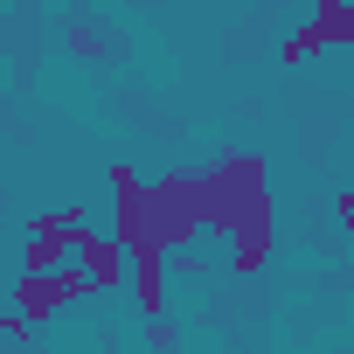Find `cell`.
Wrapping results in <instances>:
<instances>
[{
	"instance_id": "obj_1",
	"label": "cell",
	"mask_w": 354,
	"mask_h": 354,
	"mask_svg": "<svg viewBox=\"0 0 354 354\" xmlns=\"http://www.w3.org/2000/svg\"><path fill=\"white\" fill-rule=\"evenodd\" d=\"M202 195H209V236L230 243V271L257 278L271 264L278 243V216H271V181H264V160L250 153H223L202 174Z\"/></svg>"
},
{
	"instance_id": "obj_6",
	"label": "cell",
	"mask_w": 354,
	"mask_h": 354,
	"mask_svg": "<svg viewBox=\"0 0 354 354\" xmlns=\"http://www.w3.org/2000/svg\"><path fill=\"white\" fill-rule=\"evenodd\" d=\"M347 167H354V132H347Z\"/></svg>"
},
{
	"instance_id": "obj_4",
	"label": "cell",
	"mask_w": 354,
	"mask_h": 354,
	"mask_svg": "<svg viewBox=\"0 0 354 354\" xmlns=\"http://www.w3.org/2000/svg\"><path fill=\"white\" fill-rule=\"evenodd\" d=\"M70 264L91 278V292H125V250L111 230H77L70 236Z\"/></svg>"
},
{
	"instance_id": "obj_2",
	"label": "cell",
	"mask_w": 354,
	"mask_h": 354,
	"mask_svg": "<svg viewBox=\"0 0 354 354\" xmlns=\"http://www.w3.org/2000/svg\"><path fill=\"white\" fill-rule=\"evenodd\" d=\"M77 299H97V292H91V278H84L77 264H63V271H21V285H15V313H21L28 326L56 319V313H63V306H77Z\"/></svg>"
},
{
	"instance_id": "obj_5",
	"label": "cell",
	"mask_w": 354,
	"mask_h": 354,
	"mask_svg": "<svg viewBox=\"0 0 354 354\" xmlns=\"http://www.w3.org/2000/svg\"><path fill=\"white\" fill-rule=\"evenodd\" d=\"M0 340H28V319H21V313H8V306H0Z\"/></svg>"
},
{
	"instance_id": "obj_3",
	"label": "cell",
	"mask_w": 354,
	"mask_h": 354,
	"mask_svg": "<svg viewBox=\"0 0 354 354\" xmlns=\"http://www.w3.org/2000/svg\"><path fill=\"white\" fill-rule=\"evenodd\" d=\"M313 49H354V0H319V15L278 49V63H306Z\"/></svg>"
}]
</instances>
